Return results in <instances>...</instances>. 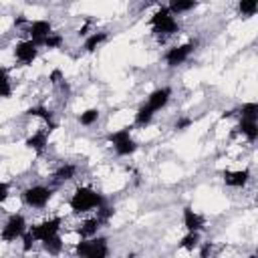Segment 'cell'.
I'll list each match as a JSON object with an SVG mask.
<instances>
[{"label": "cell", "instance_id": "2", "mask_svg": "<svg viewBox=\"0 0 258 258\" xmlns=\"http://www.w3.org/2000/svg\"><path fill=\"white\" fill-rule=\"evenodd\" d=\"M107 139L115 147L117 155H121V157H127L131 153H135V149H137V141L131 137V127H123L119 131H113L107 135Z\"/></svg>", "mask_w": 258, "mask_h": 258}, {"label": "cell", "instance_id": "14", "mask_svg": "<svg viewBox=\"0 0 258 258\" xmlns=\"http://www.w3.org/2000/svg\"><path fill=\"white\" fill-rule=\"evenodd\" d=\"M204 224L206 222H204V218L200 214H196L189 206L183 208V226H185L187 232H200L204 228Z\"/></svg>", "mask_w": 258, "mask_h": 258}, {"label": "cell", "instance_id": "19", "mask_svg": "<svg viewBox=\"0 0 258 258\" xmlns=\"http://www.w3.org/2000/svg\"><path fill=\"white\" fill-rule=\"evenodd\" d=\"M105 40H107V32H93V34H89L87 40H85V50H87V52H95Z\"/></svg>", "mask_w": 258, "mask_h": 258}, {"label": "cell", "instance_id": "24", "mask_svg": "<svg viewBox=\"0 0 258 258\" xmlns=\"http://www.w3.org/2000/svg\"><path fill=\"white\" fill-rule=\"evenodd\" d=\"M240 115H242V119L258 121V103H246V105H242Z\"/></svg>", "mask_w": 258, "mask_h": 258}, {"label": "cell", "instance_id": "13", "mask_svg": "<svg viewBox=\"0 0 258 258\" xmlns=\"http://www.w3.org/2000/svg\"><path fill=\"white\" fill-rule=\"evenodd\" d=\"M226 185L230 187H244L250 179V169H238V171H224L222 173Z\"/></svg>", "mask_w": 258, "mask_h": 258}, {"label": "cell", "instance_id": "34", "mask_svg": "<svg viewBox=\"0 0 258 258\" xmlns=\"http://www.w3.org/2000/svg\"><path fill=\"white\" fill-rule=\"evenodd\" d=\"M210 250H212V248H210V244H206V246L202 248V256H208V254H210Z\"/></svg>", "mask_w": 258, "mask_h": 258}, {"label": "cell", "instance_id": "22", "mask_svg": "<svg viewBox=\"0 0 258 258\" xmlns=\"http://www.w3.org/2000/svg\"><path fill=\"white\" fill-rule=\"evenodd\" d=\"M10 95H12V85H10L8 71L0 67V99H8Z\"/></svg>", "mask_w": 258, "mask_h": 258}, {"label": "cell", "instance_id": "25", "mask_svg": "<svg viewBox=\"0 0 258 258\" xmlns=\"http://www.w3.org/2000/svg\"><path fill=\"white\" fill-rule=\"evenodd\" d=\"M198 244H200V232H187L179 242V246L185 250H194Z\"/></svg>", "mask_w": 258, "mask_h": 258}, {"label": "cell", "instance_id": "12", "mask_svg": "<svg viewBox=\"0 0 258 258\" xmlns=\"http://www.w3.org/2000/svg\"><path fill=\"white\" fill-rule=\"evenodd\" d=\"M48 129H40V131H36V133H32L30 137H26V141H24V145L28 147V149H34L36 153H42L44 149H46V145H48Z\"/></svg>", "mask_w": 258, "mask_h": 258}, {"label": "cell", "instance_id": "10", "mask_svg": "<svg viewBox=\"0 0 258 258\" xmlns=\"http://www.w3.org/2000/svg\"><path fill=\"white\" fill-rule=\"evenodd\" d=\"M26 32L30 34V40H32L36 46H42L44 38L52 32V26H50V22H48V20H34V22H30V24H28Z\"/></svg>", "mask_w": 258, "mask_h": 258}, {"label": "cell", "instance_id": "29", "mask_svg": "<svg viewBox=\"0 0 258 258\" xmlns=\"http://www.w3.org/2000/svg\"><path fill=\"white\" fill-rule=\"evenodd\" d=\"M22 240H24V244H22V250H24V252H28V250L32 248V244H34V238H32V234H30V232H24V234H22Z\"/></svg>", "mask_w": 258, "mask_h": 258}, {"label": "cell", "instance_id": "23", "mask_svg": "<svg viewBox=\"0 0 258 258\" xmlns=\"http://www.w3.org/2000/svg\"><path fill=\"white\" fill-rule=\"evenodd\" d=\"M75 171H77V167H75V165H71V163L60 165V167L54 171V179H56V181H67V179H73Z\"/></svg>", "mask_w": 258, "mask_h": 258}, {"label": "cell", "instance_id": "26", "mask_svg": "<svg viewBox=\"0 0 258 258\" xmlns=\"http://www.w3.org/2000/svg\"><path fill=\"white\" fill-rule=\"evenodd\" d=\"M42 244H44V250H46L48 254H60L62 240H60V236H58V234H56V236H52V238H48V240H44Z\"/></svg>", "mask_w": 258, "mask_h": 258}, {"label": "cell", "instance_id": "11", "mask_svg": "<svg viewBox=\"0 0 258 258\" xmlns=\"http://www.w3.org/2000/svg\"><path fill=\"white\" fill-rule=\"evenodd\" d=\"M169 97H171V89H169V87H161V89H155V91L147 97V103H145V105H147L151 111H159V109H163V107L167 105Z\"/></svg>", "mask_w": 258, "mask_h": 258}, {"label": "cell", "instance_id": "31", "mask_svg": "<svg viewBox=\"0 0 258 258\" xmlns=\"http://www.w3.org/2000/svg\"><path fill=\"white\" fill-rule=\"evenodd\" d=\"M50 81H52L54 85H58V83H60V81H64V79H62L60 71H52V75H50Z\"/></svg>", "mask_w": 258, "mask_h": 258}, {"label": "cell", "instance_id": "27", "mask_svg": "<svg viewBox=\"0 0 258 258\" xmlns=\"http://www.w3.org/2000/svg\"><path fill=\"white\" fill-rule=\"evenodd\" d=\"M97 119H99V109H87V111H83L81 115H79V123L81 125H93V123H97Z\"/></svg>", "mask_w": 258, "mask_h": 258}, {"label": "cell", "instance_id": "28", "mask_svg": "<svg viewBox=\"0 0 258 258\" xmlns=\"http://www.w3.org/2000/svg\"><path fill=\"white\" fill-rule=\"evenodd\" d=\"M60 44H62V36L56 34V32H50V34L44 38V42H42V46H46V48H58Z\"/></svg>", "mask_w": 258, "mask_h": 258}, {"label": "cell", "instance_id": "32", "mask_svg": "<svg viewBox=\"0 0 258 258\" xmlns=\"http://www.w3.org/2000/svg\"><path fill=\"white\" fill-rule=\"evenodd\" d=\"M191 125V119H179L177 123H175V129H185V127H189Z\"/></svg>", "mask_w": 258, "mask_h": 258}, {"label": "cell", "instance_id": "17", "mask_svg": "<svg viewBox=\"0 0 258 258\" xmlns=\"http://www.w3.org/2000/svg\"><path fill=\"white\" fill-rule=\"evenodd\" d=\"M240 133H244L246 135V139L248 141H256L258 139V125H256V121H248V119H240V123H238V127H236Z\"/></svg>", "mask_w": 258, "mask_h": 258}, {"label": "cell", "instance_id": "5", "mask_svg": "<svg viewBox=\"0 0 258 258\" xmlns=\"http://www.w3.org/2000/svg\"><path fill=\"white\" fill-rule=\"evenodd\" d=\"M24 232H26V220H24V216L22 214H12L6 220V224H4V228L0 232V238L4 242H14L16 238H22Z\"/></svg>", "mask_w": 258, "mask_h": 258}, {"label": "cell", "instance_id": "30", "mask_svg": "<svg viewBox=\"0 0 258 258\" xmlns=\"http://www.w3.org/2000/svg\"><path fill=\"white\" fill-rule=\"evenodd\" d=\"M8 196H10V187H8V183L0 181V204H4V202L8 200Z\"/></svg>", "mask_w": 258, "mask_h": 258}, {"label": "cell", "instance_id": "20", "mask_svg": "<svg viewBox=\"0 0 258 258\" xmlns=\"http://www.w3.org/2000/svg\"><path fill=\"white\" fill-rule=\"evenodd\" d=\"M153 115H155V111H151L147 105L139 107L137 113H135V125H137V127H145V125H149L151 119H153Z\"/></svg>", "mask_w": 258, "mask_h": 258}, {"label": "cell", "instance_id": "7", "mask_svg": "<svg viewBox=\"0 0 258 258\" xmlns=\"http://www.w3.org/2000/svg\"><path fill=\"white\" fill-rule=\"evenodd\" d=\"M60 224H62V218H50V220H44V222L32 226L28 232L32 234L34 242H44V240H48V238L58 234Z\"/></svg>", "mask_w": 258, "mask_h": 258}, {"label": "cell", "instance_id": "1", "mask_svg": "<svg viewBox=\"0 0 258 258\" xmlns=\"http://www.w3.org/2000/svg\"><path fill=\"white\" fill-rule=\"evenodd\" d=\"M69 206L75 214H85V212L105 206V198L99 191H95L93 187H77V191L69 200Z\"/></svg>", "mask_w": 258, "mask_h": 258}, {"label": "cell", "instance_id": "3", "mask_svg": "<svg viewBox=\"0 0 258 258\" xmlns=\"http://www.w3.org/2000/svg\"><path fill=\"white\" fill-rule=\"evenodd\" d=\"M75 252L83 258H105L109 254L107 248V238H85L83 242L77 244Z\"/></svg>", "mask_w": 258, "mask_h": 258}, {"label": "cell", "instance_id": "16", "mask_svg": "<svg viewBox=\"0 0 258 258\" xmlns=\"http://www.w3.org/2000/svg\"><path fill=\"white\" fill-rule=\"evenodd\" d=\"M101 220L99 218H91V220H87V222H83L79 228H77V234L81 236V238H91V236H95L97 234V230L101 228Z\"/></svg>", "mask_w": 258, "mask_h": 258}, {"label": "cell", "instance_id": "21", "mask_svg": "<svg viewBox=\"0 0 258 258\" xmlns=\"http://www.w3.org/2000/svg\"><path fill=\"white\" fill-rule=\"evenodd\" d=\"M256 10H258V0H238V12H240V16L250 18V16L256 14Z\"/></svg>", "mask_w": 258, "mask_h": 258}, {"label": "cell", "instance_id": "6", "mask_svg": "<svg viewBox=\"0 0 258 258\" xmlns=\"http://www.w3.org/2000/svg\"><path fill=\"white\" fill-rule=\"evenodd\" d=\"M22 198H24V204L30 208H44L52 198V189L44 185H32L22 191Z\"/></svg>", "mask_w": 258, "mask_h": 258}, {"label": "cell", "instance_id": "4", "mask_svg": "<svg viewBox=\"0 0 258 258\" xmlns=\"http://www.w3.org/2000/svg\"><path fill=\"white\" fill-rule=\"evenodd\" d=\"M151 26H153V32H161V34H175V32H179V24H177V20L171 16V12L163 6V8H159L153 16H151Z\"/></svg>", "mask_w": 258, "mask_h": 258}, {"label": "cell", "instance_id": "15", "mask_svg": "<svg viewBox=\"0 0 258 258\" xmlns=\"http://www.w3.org/2000/svg\"><path fill=\"white\" fill-rule=\"evenodd\" d=\"M26 115H32V117H38V119H42L44 123H48V131H52V129H56V123L52 121V113L46 109V107H42V105H36V107H30L28 111H26Z\"/></svg>", "mask_w": 258, "mask_h": 258}, {"label": "cell", "instance_id": "8", "mask_svg": "<svg viewBox=\"0 0 258 258\" xmlns=\"http://www.w3.org/2000/svg\"><path fill=\"white\" fill-rule=\"evenodd\" d=\"M194 48H196V42H185V44H179V46L169 48L165 52V64L167 67H177L181 62H185Z\"/></svg>", "mask_w": 258, "mask_h": 258}, {"label": "cell", "instance_id": "18", "mask_svg": "<svg viewBox=\"0 0 258 258\" xmlns=\"http://www.w3.org/2000/svg\"><path fill=\"white\" fill-rule=\"evenodd\" d=\"M198 6V0H169V6L167 10L171 14H183V12H189Z\"/></svg>", "mask_w": 258, "mask_h": 258}, {"label": "cell", "instance_id": "33", "mask_svg": "<svg viewBox=\"0 0 258 258\" xmlns=\"http://www.w3.org/2000/svg\"><path fill=\"white\" fill-rule=\"evenodd\" d=\"M24 22H26V16H22V14H20L18 18H14V26H20V24H24Z\"/></svg>", "mask_w": 258, "mask_h": 258}, {"label": "cell", "instance_id": "9", "mask_svg": "<svg viewBox=\"0 0 258 258\" xmlns=\"http://www.w3.org/2000/svg\"><path fill=\"white\" fill-rule=\"evenodd\" d=\"M36 54H38V46L32 40H20L14 46V56L22 64H32V60L36 58Z\"/></svg>", "mask_w": 258, "mask_h": 258}]
</instances>
